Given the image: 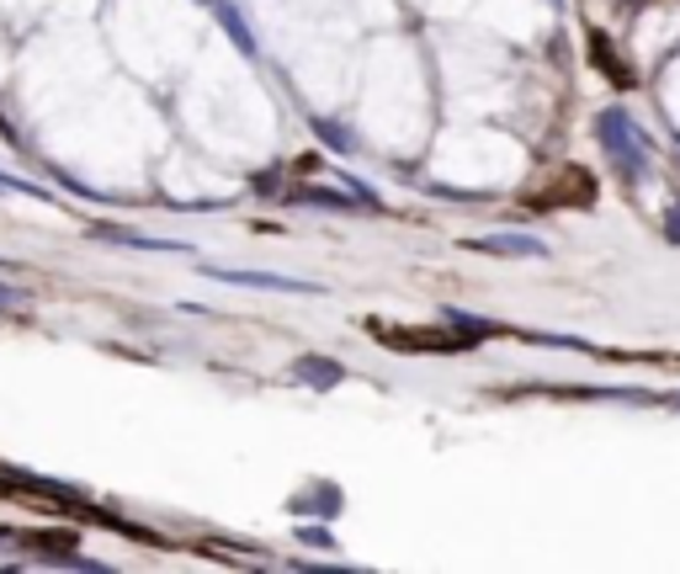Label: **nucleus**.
<instances>
[{
  "mask_svg": "<svg viewBox=\"0 0 680 574\" xmlns=\"http://www.w3.org/2000/svg\"><path fill=\"white\" fill-rule=\"evenodd\" d=\"M96 240H112V246H128V250H187L176 240H150V235H133V229H118V224H91Z\"/></svg>",
  "mask_w": 680,
  "mask_h": 574,
  "instance_id": "4",
  "label": "nucleus"
},
{
  "mask_svg": "<svg viewBox=\"0 0 680 574\" xmlns=\"http://www.w3.org/2000/svg\"><path fill=\"white\" fill-rule=\"evenodd\" d=\"M298 383H314V388H335L341 378H346V368L341 362H330V357H298Z\"/></svg>",
  "mask_w": 680,
  "mask_h": 574,
  "instance_id": "5",
  "label": "nucleus"
},
{
  "mask_svg": "<svg viewBox=\"0 0 680 574\" xmlns=\"http://www.w3.org/2000/svg\"><path fill=\"white\" fill-rule=\"evenodd\" d=\"M670 240H680V207L670 213Z\"/></svg>",
  "mask_w": 680,
  "mask_h": 574,
  "instance_id": "9",
  "label": "nucleus"
},
{
  "mask_svg": "<svg viewBox=\"0 0 680 574\" xmlns=\"http://www.w3.org/2000/svg\"><path fill=\"white\" fill-rule=\"evenodd\" d=\"M0 192H16V198H43V203H48V192H43L38 181H22V176H5V170H0Z\"/></svg>",
  "mask_w": 680,
  "mask_h": 574,
  "instance_id": "6",
  "label": "nucleus"
},
{
  "mask_svg": "<svg viewBox=\"0 0 680 574\" xmlns=\"http://www.w3.org/2000/svg\"><path fill=\"white\" fill-rule=\"evenodd\" d=\"M0 272H5V266H0Z\"/></svg>",
  "mask_w": 680,
  "mask_h": 574,
  "instance_id": "10",
  "label": "nucleus"
},
{
  "mask_svg": "<svg viewBox=\"0 0 680 574\" xmlns=\"http://www.w3.org/2000/svg\"><path fill=\"white\" fill-rule=\"evenodd\" d=\"M202 277L235 283V287H266V292H324V287L298 283V277H282V272H240V266H202Z\"/></svg>",
  "mask_w": 680,
  "mask_h": 574,
  "instance_id": "2",
  "label": "nucleus"
},
{
  "mask_svg": "<svg viewBox=\"0 0 680 574\" xmlns=\"http://www.w3.org/2000/svg\"><path fill=\"white\" fill-rule=\"evenodd\" d=\"M596 139H600V150L611 155V165H617L628 181H643V176H648V139L633 128V118H628L622 107H606V112H600Z\"/></svg>",
  "mask_w": 680,
  "mask_h": 574,
  "instance_id": "1",
  "label": "nucleus"
},
{
  "mask_svg": "<svg viewBox=\"0 0 680 574\" xmlns=\"http://www.w3.org/2000/svg\"><path fill=\"white\" fill-rule=\"evenodd\" d=\"M298 198H303V203H314V207H351V203H346V192H324V187H303Z\"/></svg>",
  "mask_w": 680,
  "mask_h": 574,
  "instance_id": "7",
  "label": "nucleus"
},
{
  "mask_svg": "<svg viewBox=\"0 0 680 574\" xmlns=\"http://www.w3.org/2000/svg\"><path fill=\"white\" fill-rule=\"evenodd\" d=\"M218 16H224V22H229V33H235V43H240L244 53H250V48H255V43H250V33H244V22H240V16H235V11H229V5H218Z\"/></svg>",
  "mask_w": 680,
  "mask_h": 574,
  "instance_id": "8",
  "label": "nucleus"
},
{
  "mask_svg": "<svg viewBox=\"0 0 680 574\" xmlns=\"http://www.w3.org/2000/svg\"><path fill=\"white\" fill-rule=\"evenodd\" d=\"M484 255H526V261H548V246L537 235H484V240H468Z\"/></svg>",
  "mask_w": 680,
  "mask_h": 574,
  "instance_id": "3",
  "label": "nucleus"
}]
</instances>
